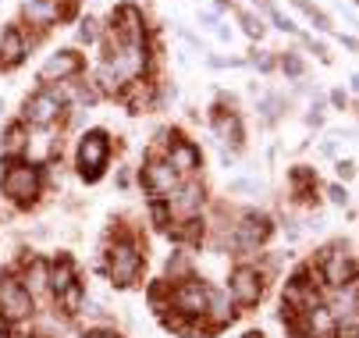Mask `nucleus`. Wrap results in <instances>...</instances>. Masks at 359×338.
<instances>
[{
  "label": "nucleus",
  "mask_w": 359,
  "mask_h": 338,
  "mask_svg": "<svg viewBox=\"0 0 359 338\" xmlns=\"http://www.w3.org/2000/svg\"><path fill=\"white\" fill-rule=\"evenodd\" d=\"M68 114V89L61 86H43L39 93L25 96L22 104V125H32V128H54L61 125Z\"/></svg>",
  "instance_id": "nucleus-1"
},
{
  "label": "nucleus",
  "mask_w": 359,
  "mask_h": 338,
  "mask_svg": "<svg viewBox=\"0 0 359 338\" xmlns=\"http://www.w3.org/2000/svg\"><path fill=\"white\" fill-rule=\"evenodd\" d=\"M39 185H43V171L32 161H4V171H0V189L15 207H32L39 196Z\"/></svg>",
  "instance_id": "nucleus-2"
},
{
  "label": "nucleus",
  "mask_w": 359,
  "mask_h": 338,
  "mask_svg": "<svg viewBox=\"0 0 359 338\" xmlns=\"http://www.w3.org/2000/svg\"><path fill=\"white\" fill-rule=\"evenodd\" d=\"M104 271L111 274V281L118 288H128V285L139 281V274H142V250H139L135 238L121 235L118 243H111L107 260H104Z\"/></svg>",
  "instance_id": "nucleus-3"
},
{
  "label": "nucleus",
  "mask_w": 359,
  "mask_h": 338,
  "mask_svg": "<svg viewBox=\"0 0 359 338\" xmlns=\"http://www.w3.org/2000/svg\"><path fill=\"white\" fill-rule=\"evenodd\" d=\"M111 161V135L104 128H89L79 142V178L82 182H100Z\"/></svg>",
  "instance_id": "nucleus-4"
},
{
  "label": "nucleus",
  "mask_w": 359,
  "mask_h": 338,
  "mask_svg": "<svg viewBox=\"0 0 359 338\" xmlns=\"http://www.w3.org/2000/svg\"><path fill=\"white\" fill-rule=\"evenodd\" d=\"M317 271H320V281H327L331 288H341L348 281H355V257H352V246L345 243H334L320 253L317 260Z\"/></svg>",
  "instance_id": "nucleus-5"
},
{
  "label": "nucleus",
  "mask_w": 359,
  "mask_h": 338,
  "mask_svg": "<svg viewBox=\"0 0 359 338\" xmlns=\"http://www.w3.org/2000/svg\"><path fill=\"white\" fill-rule=\"evenodd\" d=\"M207 299H210V285L199 278H185V281L171 285V310H178L189 320L207 313Z\"/></svg>",
  "instance_id": "nucleus-6"
},
{
  "label": "nucleus",
  "mask_w": 359,
  "mask_h": 338,
  "mask_svg": "<svg viewBox=\"0 0 359 338\" xmlns=\"http://www.w3.org/2000/svg\"><path fill=\"white\" fill-rule=\"evenodd\" d=\"M271 231H274V221H271L267 214H260V210H245V214L238 217V224L231 228V246L252 253L260 243H267Z\"/></svg>",
  "instance_id": "nucleus-7"
},
{
  "label": "nucleus",
  "mask_w": 359,
  "mask_h": 338,
  "mask_svg": "<svg viewBox=\"0 0 359 338\" xmlns=\"http://www.w3.org/2000/svg\"><path fill=\"white\" fill-rule=\"evenodd\" d=\"M168 200V214H171V221H192L199 210H203V203H207V189H203V182L199 178H185L171 196H164Z\"/></svg>",
  "instance_id": "nucleus-8"
},
{
  "label": "nucleus",
  "mask_w": 359,
  "mask_h": 338,
  "mask_svg": "<svg viewBox=\"0 0 359 338\" xmlns=\"http://www.w3.org/2000/svg\"><path fill=\"white\" fill-rule=\"evenodd\" d=\"M164 161L175 168L178 178H196V171H199V164H203V157H199V150H196V142H189L178 128H171V135H168Z\"/></svg>",
  "instance_id": "nucleus-9"
},
{
  "label": "nucleus",
  "mask_w": 359,
  "mask_h": 338,
  "mask_svg": "<svg viewBox=\"0 0 359 338\" xmlns=\"http://www.w3.org/2000/svg\"><path fill=\"white\" fill-rule=\"evenodd\" d=\"M157 86H161V82L153 79V75H139V79H132V82H125V86H121L118 100H121L132 114H149L153 107H161Z\"/></svg>",
  "instance_id": "nucleus-10"
},
{
  "label": "nucleus",
  "mask_w": 359,
  "mask_h": 338,
  "mask_svg": "<svg viewBox=\"0 0 359 338\" xmlns=\"http://www.w3.org/2000/svg\"><path fill=\"white\" fill-rule=\"evenodd\" d=\"M107 29H111L121 43H135V46L146 43V15H142V8H135V4H118V8L111 11Z\"/></svg>",
  "instance_id": "nucleus-11"
},
{
  "label": "nucleus",
  "mask_w": 359,
  "mask_h": 338,
  "mask_svg": "<svg viewBox=\"0 0 359 338\" xmlns=\"http://www.w3.org/2000/svg\"><path fill=\"white\" fill-rule=\"evenodd\" d=\"M32 317V296L18 285V278H0V320L18 324Z\"/></svg>",
  "instance_id": "nucleus-12"
},
{
  "label": "nucleus",
  "mask_w": 359,
  "mask_h": 338,
  "mask_svg": "<svg viewBox=\"0 0 359 338\" xmlns=\"http://www.w3.org/2000/svg\"><path fill=\"white\" fill-rule=\"evenodd\" d=\"M139 178H142V185L153 192V196H171V192L182 185V178L175 175V168H171L164 157H157V154H149V157H146Z\"/></svg>",
  "instance_id": "nucleus-13"
},
{
  "label": "nucleus",
  "mask_w": 359,
  "mask_h": 338,
  "mask_svg": "<svg viewBox=\"0 0 359 338\" xmlns=\"http://www.w3.org/2000/svg\"><path fill=\"white\" fill-rule=\"evenodd\" d=\"M228 288H231V299L238 306H256L264 299V274L256 267H235L228 278Z\"/></svg>",
  "instance_id": "nucleus-14"
},
{
  "label": "nucleus",
  "mask_w": 359,
  "mask_h": 338,
  "mask_svg": "<svg viewBox=\"0 0 359 338\" xmlns=\"http://www.w3.org/2000/svg\"><path fill=\"white\" fill-rule=\"evenodd\" d=\"M79 72H82V54H75V50H57V54H50V58L39 65V82H43V86L72 82Z\"/></svg>",
  "instance_id": "nucleus-15"
},
{
  "label": "nucleus",
  "mask_w": 359,
  "mask_h": 338,
  "mask_svg": "<svg viewBox=\"0 0 359 338\" xmlns=\"http://www.w3.org/2000/svg\"><path fill=\"white\" fill-rule=\"evenodd\" d=\"M25 58H29V43H25L22 25H8L4 32H0V68L11 72V68H18Z\"/></svg>",
  "instance_id": "nucleus-16"
},
{
  "label": "nucleus",
  "mask_w": 359,
  "mask_h": 338,
  "mask_svg": "<svg viewBox=\"0 0 359 338\" xmlns=\"http://www.w3.org/2000/svg\"><path fill=\"white\" fill-rule=\"evenodd\" d=\"M210 125H214V135L224 142V147H235V150H238L242 142H245V128H242V118H238L235 111H224V107L214 104Z\"/></svg>",
  "instance_id": "nucleus-17"
},
{
  "label": "nucleus",
  "mask_w": 359,
  "mask_h": 338,
  "mask_svg": "<svg viewBox=\"0 0 359 338\" xmlns=\"http://www.w3.org/2000/svg\"><path fill=\"white\" fill-rule=\"evenodd\" d=\"M18 285L25 288L32 299L43 296V292H50V264L46 260H29L25 271H22V278H18Z\"/></svg>",
  "instance_id": "nucleus-18"
},
{
  "label": "nucleus",
  "mask_w": 359,
  "mask_h": 338,
  "mask_svg": "<svg viewBox=\"0 0 359 338\" xmlns=\"http://www.w3.org/2000/svg\"><path fill=\"white\" fill-rule=\"evenodd\" d=\"M0 150H4V161H22L25 150H29V125L11 121L4 128V142H0Z\"/></svg>",
  "instance_id": "nucleus-19"
},
{
  "label": "nucleus",
  "mask_w": 359,
  "mask_h": 338,
  "mask_svg": "<svg viewBox=\"0 0 359 338\" xmlns=\"http://www.w3.org/2000/svg\"><path fill=\"white\" fill-rule=\"evenodd\" d=\"M79 285V274H75V264L72 257H57L54 264H50V292H65V288Z\"/></svg>",
  "instance_id": "nucleus-20"
},
{
  "label": "nucleus",
  "mask_w": 359,
  "mask_h": 338,
  "mask_svg": "<svg viewBox=\"0 0 359 338\" xmlns=\"http://www.w3.org/2000/svg\"><path fill=\"white\" fill-rule=\"evenodd\" d=\"M285 96H278V93H271V96H264V100H260V107H256V114H260L267 125H274L281 114H285Z\"/></svg>",
  "instance_id": "nucleus-21"
},
{
  "label": "nucleus",
  "mask_w": 359,
  "mask_h": 338,
  "mask_svg": "<svg viewBox=\"0 0 359 338\" xmlns=\"http://www.w3.org/2000/svg\"><path fill=\"white\" fill-rule=\"evenodd\" d=\"M292 8H295V11H302V15L310 18L320 32H331V18H327V11H320L317 4H310V0H292Z\"/></svg>",
  "instance_id": "nucleus-22"
},
{
  "label": "nucleus",
  "mask_w": 359,
  "mask_h": 338,
  "mask_svg": "<svg viewBox=\"0 0 359 338\" xmlns=\"http://www.w3.org/2000/svg\"><path fill=\"white\" fill-rule=\"evenodd\" d=\"M238 22H242V32H245L249 39H264L267 25H264V18H260V15H252V11H238Z\"/></svg>",
  "instance_id": "nucleus-23"
},
{
  "label": "nucleus",
  "mask_w": 359,
  "mask_h": 338,
  "mask_svg": "<svg viewBox=\"0 0 359 338\" xmlns=\"http://www.w3.org/2000/svg\"><path fill=\"white\" fill-rule=\"evenodd\" d=\"M278 68H281L288 79H302V75H306V61H302L299 54H292V50H288V54H278Z\"/></svg>",
  "instance_id": "nucleus-24"
},
{
  "label": "nucleus",
  "mask_w": 359,
  "mask_h": 338,
  "mask_svg": "<svg viewBox=\"0 0 359 338\" xmlns=\"http://www.w3.org/2000/svg\"><path fill=\"white\" fill-rule=\"evenodd\" d=\"M100 36H104V22L93 18V15H86V18L79 22V39H82V43H100Z\"/></svg>",
  "instance_id": "nucleus-25"
},
{
  "label": "nucleus",
  "mask_w": 359,
  "mask_h": 338,
  "mask_svg": "<svg viewBox=\"0 0 359 338\" xmlns=\"http://www.w3.org/2000/svg\"><path fill=\"white\" fill-rule=\"evenodd\" d=\"M168 278H175V281L192 278V264H189V257H185V253H175V257L168 260Z\"/></svg>",
  "instance_id": "nucleus-26"
},
{
  "label": "nucleus",
  "mask_w": 359,
  "mask_h": 338,
  "mask_svg": "<svg viewBox=\"0 0 359 338\" xmlns=\"http://www.w3.org/2000/svg\"><path fill=\"white\" fill-rule=\"evenodd\" d=\"M57 306H61V310H68V313H75V310L82 306V285H72V288H65V292L57 296Z\"/></svg>",
  "instance_id": "nucleus-27"
},
{
  "label": "nucleus",
  "mask_w": 359,
  "mask_h": 338,
  "mask_svg": "<svg viewBox=\"0 0 359 338\" xmlns=\"http://www.w3.org/2000/svg\"><path fill=\"white\" fill-rule=\"evenodd\" d=\"M264 15H267V18L274 22V29H281V32H292V36H299V25H295L292 18H285V15H281L278 8H267Z\"/></svg>",
  "instance_id": "nucleus-28"
},
{
  "label": "nucleus",
  "mask_w": 359,
  "mask_h": 338,
  "mask_svg": "<svg viewBox=\"0 0 359 338\" xmlns=\"http://www.w3.org/2000/svg\"><path fill=\"white\" fill-rule=\"evenodd\" d=\"M249 65H256L260 72H274V68H278V58H274V54H260V50H252Z\"/></svg>",
  "instance_id": "nucleus-29"
},
{
  "label": "nucleus",
  "mask_w": 359,
  "mask_h": 338,
  "mask_svg": "<svg viewBox=\"0 0 359 338\" xmlns=\"http://www.w3.org/2000/svg\"><path fill=\"white\" fill-rule=\"evenodd\" d=\"M327 196H331V203H334V207H345V203H348L345 185H331V189H327Z\"/></svg>",
  "instance_id": "nucleus-30"
},
{
  "label": "nucleus",
  "mask_w": 359,
  "mask_h": 338,
  "mask_svg": "<svg viewBox=\"0 0 359 338\" xmlns=\"http://www.w3.org/2000/svg\"><path fill=\"white\" fill-rule=\"evenodd\" d=\"M306 125H324V100H317L310 107V114H306Z\"/></svg>",
  "instance_id": "nucleus-31"
},
{
  "label": "nucleus",
  "mask_w": 359,
  "mask_h": 338,
  "mask_svg": "<svg viewBox=\"0 0 359 338\" xmlns=\"http://www.w3.org/2000/svg\"><path fill=\"white\" fill-rule=\"evenodd\" d=\"M338 178L341 182H352L355 178V161H338Z\"/></svg>",
  "instance_id": "nucleus-32"
},
{
  "label": "nucleus",
  "mask_w": 359,
  "mask_h": 338,
  "mask_svg": "<svg viewBox=\"0 0 359 338\" xmlns=\"http://www.w3.org/2000/svg\"><path fill=\"white\" fill-rule=\"evenodd\" d=\"M331 104H334L338 111H345V107H352V100H348V96H345V89H334V93H331Z\"/></svg>",
  "instance_id": "nucleus-33"
},
{
  "label": "nucleus",
  "mask_w": 359,
  "mask_h": 338,
  "mask_svg": "<svg viewBox=\"0 0 359 338\" xmlns=\"http://www.w3.org/2000/svg\"><path fill=\"white\" fill-rule=\"evenodd\" d=\"M203 29H217V11H207V15H203Z\"/></svg>",
  "instance_id": "nucleus-34"
},
{
  "label": "nucleus",
  "mask_w": 359,
  "mask_h": 338,
  "mask_svg": "<svg viewBox=\"0 0 359 338\" xmlns=\"http://www.w3.org/2000/svg\"><path fill=\"white\" fill-rule=\"evenodd\" d=\"M341 46H345V50H355V36H345L341 32Z\"/></svg>",
  "instance_id": "nucleus-35"
},
{
  "label": "nucleus",
  "mask_w": 359,
  "mask_h": 338,
  "mask_svg": "<svg viewBox=\"0 0 359 338\" xmlns=\"http://www.w3.org/2000/svg\"><path fill=\"white\" fill-rule=\"evenodd\" d=\"M292 338H313V334H306V331H295V334H292Z\"/></svg>",
  "instance_id": "nucleus-36"
},
{
  "label": "nucleus",
  "mask_w": 359,
  "mask_h": 338,
  "mask_svg": "<svg viewBox=\"0 0 359 338\" xmlns=\"http://www.w3.org/2000/svg\"><path fill=\"white\" fill-rule=\"evenodd\" d=\"M245 338H264V334H260V331H249V334H245Z\"/></svg>",
  "instance_id": "nucleus-37"
},
{
  "label": "nucleus",
  "mask_w": 359,
  "mask_h": 338,
  "mask_svg": "<svg viewBox=\"0 0 359 338\" xmlns=\"http://www.w3.org/2000/svg\"><path fill=\"white\" fill-rule=\"evenodd\" d=\"M0 111H4V100H0Z\"/></svg>",
  "instance_id": "nucleus-38"
}]
</instances>
